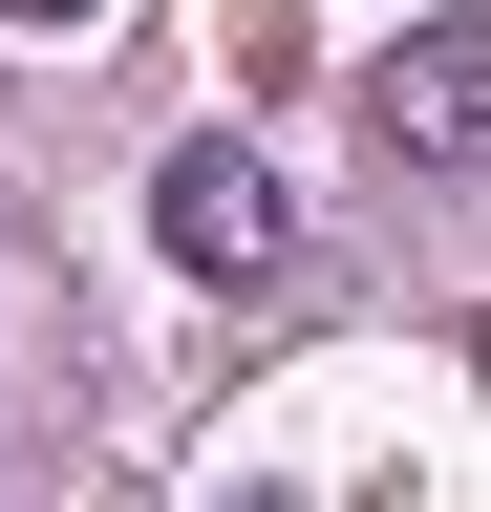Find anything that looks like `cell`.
I'll list each match as a JSON object with an SVG mask.
<instances>
[{
    "instance_id": "6da1fadb",
    "label": "cell",
    "mask_w": 491,
    "mask_h": 512,
    "mask_svg": "<svg viewBox=\"0 0 491 512\" xmlns=\"http://www.w3.org/2000/svg\"><path fill=\"white\" fill-rule=\"evenodd\" d=\"M150 235L193 256V278H278V256H299V214H278V171L235 150V128H193V150L150 171Z\"/></svg>"
},
{
    "instance_id": "7a4b0ae2",
    "label": "cell",
    "mask_w": 491,
    "mask_h": 512,
    "mask_svg": "<svg viewBox=\"0 0 491 512\" xmlns=\"http://www.w3.org/2000/svg\"><path fill=\"white\" fill-rule=\"evenodd\" d=\"M363 128H385L406 171H470L491 150V22H406L385 64H363Z\"/></svg>"
},
{
    "instance_id": "3957f363",
    "label": "cell",
    "mask_w": 491,
    "mask_h": 512,
    "mask_svg": "<svg viewBox=\"0 0 491 512\" xmlns=\"http://www.w3.org/2000/svg\"><path fill=\"white\" fill-rule=\"evenodd\" d=\"M0 22H107V0H0Z\"/></svg>"
}]
</instances>
